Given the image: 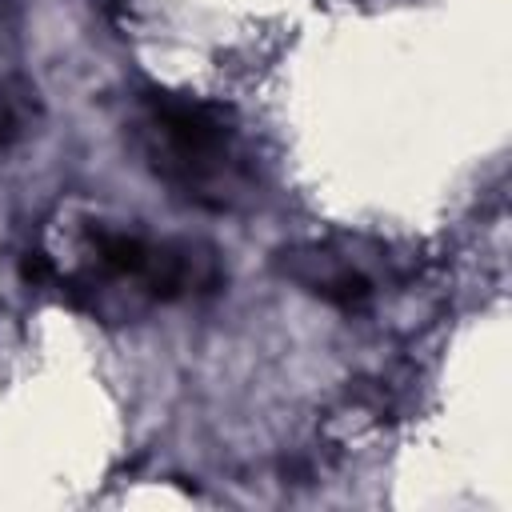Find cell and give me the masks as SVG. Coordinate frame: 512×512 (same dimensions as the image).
Masks as SVG:
<instances>
[{
    "mask_svg": "<svg viewBox=\"0 0 512 512\" xmlns=\"http://www.w3.org/2000/svg\"><path fill=\"white\" fill-rule=\"evenodd\" d=\"M140 128L148 140V164L160 180L204 208H224V188H232L236 132L220 104L148 88L140 96Z\"/></svg>",
    "mask_w": 512,
    "mask_h": 512,
    "instance_id": "cell-1",
    "label": "cell"
},
{
    "mask_svg": "<svg viewBox=\"0 0 512 512\" xmlns=\"http://www.w3.org/2000/svg\"><path fill=\"white\" fill-rule=\"evenodd\" d=\"M284 272L304 284L308 292H316L324 304L340 308V312H356L376 296L372 276L352 264V256L332 252L328 244H304V248H284L280 252Z\"/></svg>",
    "mask_w": 512,
    "mask_h": 512,
    "instance_id": "cell-2",
    "label": "cell"
},
{
    "mask_svg": "<svg viewBox=\"0 0 512 512\" xmlns=\"http://www.w3.org/2000/svg\"><path fill=\"white\" fill-rule=\"evenodd\" d=\"M56 276H60V268L52 264V256H48V252L32 248V252H24V256H20V280H24V284L40 288V284H56Z\"/></svg>",
    "mask_w": 512,
    "mask_h": 512,
    "instance_id": "cell-3",
    "label": "cell"
},
{
    "mask_svg": "<svg viewBox=\"0 0 512 512\" xmlns=\"http://www.w3.org/2000/svg\"><path fill=\"white\" fill-rule=\"evenodd\" d=\"M20 136V112L12 104V96L0 88V144H12Z\"/></svg>",
    "mask_w": 512,
    "mask_h": 512,
    "instance_id": "cell-4",
    "label": "cell"
}]
</instances>
